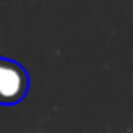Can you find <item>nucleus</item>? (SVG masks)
Instances as JSON below:
<instances>
[{
    "label": "nucleus",
    "mask_w": 133,
    "mask_h": 133,
    "mask_svg": "<svg viewBox=\"0 0 133 133\" xmlns=\"http://www.w3.org/2000/svg\"><path fill=\"white\" fill-rule=\"evenodd\" d=\"M29 93V73L16 60L0 56V104L10 106Z\"/></svg>",
    "instance_id": "obj_1"
}]
</instances>
